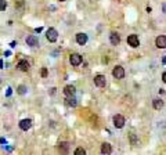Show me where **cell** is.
<instances>
[{"label": "cell", "instance_id": "obj_1", "mask_svg": "<svg viewBox=\"0 0 166 155\" xmlns=\"http://www.w3.org/2000/svg\"><path fill=\"white\" fill-rule=\"evenodd\" d=\"M46 37H47L48 42L54 43L57 39H58V32L56 31L54 28H48V29H47V33H46Z\"/></svg>", "mask_w": 166, "mask_h": 155}, {"label": "cell", "instance_id": "obj_2", "mask_svg": "<svg viewBox=\"0 0 166 155\" xmlns=\"http://www.w3.org/2000/svg\"><path fill=\"white\" fill-rule=\"evenodd\" d=\"M82 61H83V58L80 54H78V53H74V54H71L69 56V62L74 67H78V65H80L82 64Z\"/></svg>", "mask_w": 166, "mask_h": 155}, {"label": "cell", "instance_id": "obj_3", "mask_svg": "<svg viewBox=\"0 0 166 155\" xmlns=\"http://www.w3.org/2000/svg\"><path fill=\"white\" fill-rule=\"evenodd\" d=\"M112 75H114L115 79H123L125 78V69L120 65H116L114 68V71H112Z\"/></svg>", "mask_w": 166, "mask_h": 155}, {"label": "cell", "instance_id": "obj_4", "mask_svg": "<svg viewBox=\"0 0 166 155\" xmlns=\"http://www.w3.org/2000/svg\"><path fill=\"white\" fill-rule=\"evenodd\" d=\"M128 43H129V46L131 47H139L140 46V40H139V36L137 35H129L128 36Z\"/></svg>", "mask_w": 166, "mask_h": 155}, {"label": "cell", "instance_id": "obj_5", "mask_svg": "<svg viewBox=\"0 0 166 155\" xmlns=\"http://www.w3.org/2000/svg\"><path fill=\"white\" fill-rule=\"evenodd\" d=\"M114 125H115V128H118V129H122L125 126V118L122 115H115L114 116Z\"/></svg>", "mask_w": 166, "mask_h": 155}, {"label": "cell", "instance_id": "obj_6", "mask_svg": "<svg viewBox=\"0 0 166 155\" xmlns=\"http://www.w3.org/2000/svg\"><path fill=\"white\" fill-rule=\"evenodd\" d=\"M25 42H26V45H28V46H31V47H37V46H39V39H37L35 35L28 36Z\"/></svg>", "mask_w": 166, "mask_h": 155}, {"label": "cell", "instance_id": "obj_7", "mask_svg": "<svg viewBox=\"0 0 166 155\" xmlns=\"http://www.w3.org/2000/svg\"><path fill=\"white\" fill-rule=\"evenodd\" d=\"M17 68H18L19 71H22V72H28L29 68H31V65H29V62L26 60H21V61H18Z\"/></svg>", "mask_w": 166, "mask_h": 155}, {"label": "cell", "instance_id": "obj_8", "mask_svg": "<svg viewBox=\"0 0 166 155\" xmlns=\"http://www.w3.org/2000/svg\"><path fill=\"white\" fill-rule=\"evenodd\" d=\"M94 83H96V86H98V87H104L105 83H107L105 76L104 75H96L94 76Z\"/></svg>", "mask_w": 166, "mask_h": 155}, {"label": "cell", "instance_id": "obj_9", "mask_svg": "<svg viewBox=\"0 0 166 155\" xmlns=\"http://www.w3.org/2000/svg\"><path fill=\"white\" fill-rule=\"evenodd\" d=\"M76 42H78V45L85 46L87 43V35H86V33H83V32H79L76 35Z\"/></svg>", "mask_w": 166, "mask_h": 155}, {"label": "cell", "instance_id": "obj_10", "mask_svg": "<svg viewBox=\"0 0 166 155\" xmlns=\"http://www.w3.org/2000/svg\"><path fill=\"white\" fill-rule=\"evenodd\" d=\"M19 128H21V130H29L32 128V120L31 119H22L21 122H19Z\"/></svg>", "mask_w": 166, "mask_h": 155}, {"label": "cell", "instance_id": "obj_11", "mask_svg": "<svg viewBox=\"0 0 166 155\" xmlns=\"http://www.w3.org/2000/svg\"><path fill=\"white\" fill-rule=\"evenodd\" d=\"M155 43H157L158 48H166V36H163V35L158 36L157 40H155Z\"/></svg>", "mask_w": 166, "mask_h": 155}, {"label": "cell", "instance_id": "obj_12", "mask_svg": "<svg viewBox=\"0 0 166 155\" xmlns=\"http://www.w3.org/2000/svg\"><path fill=\"white\" fill-rule=\"evenodd\" d=\"M109 40H111V43H112L114 46H118L119 43H120V36L118 35V33L112 32L111 35H109Z\"/></svg>", "mask_w": 166, "mask_h": 155}, {"label": "cell", "instance_id": "obj_13", "mask_svg": "<svg viewBox=\"0 0 166 155\" xmlns=\"http://www.w3.org/2000/svg\"><path fill=\"white\" fill-rule=\"evenodd\" d=\"M75 93H76V89L72 85H68V86H65V89H64V94L67 96V97H69V96H75Z\"/></svg>", "mask_w": 166, "mask_h": 155}, {"label": "cell", "instance_id": "obj_14", "mask_svg": "<svg viewBox=\"0 0 166 155\" xmlns=\"http://www.w3.org/2000/svg\"><path fill=\"white\" fill-rule=\"evenodd\" d=\"M101 152L102 154H111L112 152V148H111V145L108 143H104L101 145Z\"/></svg>", "mask_w": 166, "mask_h": 155}, {"label": "cell", "instance_id": "obj_15", "mask_svg": "<svg viewBox=\"0 0 166 155\" xmlns=\"http://www.w3.org/2000/svg\"><path fill=\"white\" fill-rule=\"evenodd\" d=\"M152 105H154L155 109H161V108L163 107V101L161 100V98H155V100L152 101Z\"/></svg>", "mask_w": 166, "mask_h": 155}, {"label": "cell", "instance_id": "obj_16", "mask_svg": "<svg viewBox=\"0 0 166 155\" xmlns=\"http://www.w3.org/2000/svg\"><path fill=\"white\" fill-rule=\"evenodd\" d=\"M67 104L69 105V107H76L78 103H76V100H75V97L74 96H69V97H67Z\"/></svg>", "mask_w": 166, "mask_h": 155}, {"label": "cell", "instance_id": "obj_17", "mask_svg": "<svg viewBox=\"0 0 166 155\" xmlns=\"http://www.w3.org/2000/svg\"><path fill=\"white\" fill-rule=\"evenodd\" d=\"M69 150V143H60V151L61 152H68Z\"/></svg>", "mask_w": 166, "mask_h": 155}, {"label": "cell", "instance_id": "obj_18", "mask_svg": "<svg viewBox=\"0 0 166 155\" xmlns=\"http://www.w3.org/2000/svg\"><path fill=\"white\" fill-rule=\"evenodd\" d=\"M17 91H18V94H25L26 93V87L24 86V85H19L18 89H17Z\"/></svg>", "mask_w": 166, "mask_h": 155}, {"label": "cell", "instance_id": "obj_19", "mask_svg": "<svg viewBox=\"0 0 166 155\" xmlns=\"http://www.w3.org/2000/svg\"><path fill=\"white\" fill-rule=\"evenodd\" d=\"M75 155H85L86 154V150L85 148H82V147H79V148H76L75 150V152H74Z\"/></svg>", "mask_w": 166, "mask_h": 155}, {"label": "cell", "instance_id": "obj_20", "mask_svg": "<svg viewBox=\"0 0 166 155\" xmlns=\"http://www.w3.org/2000/svg\"><path fill=\"white\" fill-rule=\"evenodd\" d=\"M7 8V2L6 0H0V11H4Z\"/></svg>", "mask_w": 166, "mask_h": 155}, {"label": "cell", "instance_id": "obj_21", "mask_svg": "<svg viewBox=\"0 0 166 155\" xmlns=\"http://www.w3.org/2000/svg\"><path fill=\"white\" fill-rule=\"evenodd\" d=\"M130 141L133 145H136V143H137V139H136V136L134 134H130Z\"/></svg>", "mask_w": 166, "mask_h": 155}, {"label": "cell", "instance_id": "obj_22", "mask_svg": "<svg viewBox=\"0 0 166 155\" xmlns=\"http://www.w3.org/2000/svg\"><path fill=\"white\" fill-rule=\"evenodd\" d=\"M47 74H48V72H47V68H42V78H46Z\"/></svg>", "mask_w": 166, "mask_h": 155}, {"label": "cell", "instance_id": "obj_23", "mask_svg": "<svg viewBox=\"0 0 166 155\" xmlns=\"http://www.w3.org/2000/svg\"><path fill=\"white\" fill-rule=\"evenodd\" d=\"M162 79H163V82H165V83H166V71L163 72V74H162Z\"/></svg>", "mask_w": 166, "mask_h": 155}, {"label": "cell", "instance_id": "obj_24", "mask_svg": "<svg viewBox=\"0 0 166 155\" xmlns=\"http://www.w3.org/2000/svg\"><path fill=\"white\" fill-rule=\"evenodd\" d=\"M10 94H11V87H8V89H7V93H6V96H10Z\"/></svg>", "mask_w": 166, "mask_h": 155}, {"label": "cell", "instance_id": "obj_25", "mask_svg": "<svg viewBox=\"0 0 166 155\" xmlns=\"http://www.w3.org/2000/svg\"><path fill=\"white\" fill-rule=\"evenodd\" d=\"M162 10H163V13L166 14V3H163V4H162Z\"/></svg>", "mask_w": 166, "mask_h": 155}, {"label": "cell", "instance_id": "obj_26", "mask_svg": "<svg viewBox=\"0 0 166 155\" xmlns=\"http://www.w3.org/2000/svg\"><path fill=\"white\" fill-rule=\"evenodd\" d=\"M56 93V87H53V89H50V94H54Z\"/></svg>", "mask_w": 166, "mask_h": 155}, {"label": "cell", "instance_id": "obj_27", "mask_svg": "<svg viewBox=\"0 0 166 155\" xmlns=\"http://www.w3.org/2000/svg\"><path fill=\"white\" fill-rule=\"evenodd\" d=\"M35 32H36V33H40V32H42V28H36Z\"/></svg>", "mask_w": 166, "mask_h": 155}, {"label": "cell", "instance_id": "obj_28", "mask_svg": "<svg viewBox=\"0 0 166 155\" xmlns=\"http://www.w3.org/2000/svg\"><path fill=\"white\" fill-rule=\"evenodd\" d=\"M0 68H3V61H0Z\"/></svg>", "mask_w": 166, "mask_h": 155}, {"label": "cell", "instance_id": "obj_29", "mask_svg": "<svg viewBox=\"0 0 166 155\" xmlns=\"http://www.w3.org/2000/svg\"><path fill=\"white\" fill-rule=\"evenodd\" d=\"M58 2H65V0H58Z\"/></svg>", "mask_w": 166, "mask_h": 155}]
</instances>
